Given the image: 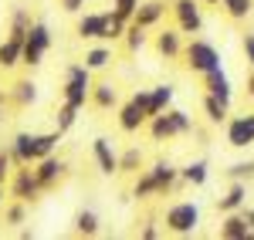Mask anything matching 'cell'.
I'll return each mask as SVG.
<instances>
[{
  "label": "cell",
  "instance_id": "obj_38",
  "mask_svg": "<svg viewBox=\"0 0 254 240\" xmlns=\"http://www.w3.org/2000/svg\"><path fill=\"white\" fill-rule=\"evenodd\" d=\"M139 237H142V240H156V237H159L156 220H142V227H139Z\"/></svg>",
  "mask_w": 254,
  "mask_h": 240
},
{
  "label": "cell",
  "instance_id": "obj_37",
  "mask_svg": "<svg viewBox=\"0 0 254 240\" xmlns=\"http://www.w3.org/2000/svg\"><path fill=\"white\" fill-rule=\"evenodd\" d=\"M85 3H88V0H58L61 10H64V14H75V17H78L81 10H85Z\"/></svg>",
  "mask_w": 254,
  "mask_h": 240
},
{
  "label": "cell",
  "instance_id": "obj_36",
  "mask_svg": "<svg viewBox=\"0 0 254 240\" xmlns=\"http://www.w3.org/2000/svg\"><path fill=\"white\" fill-rule=\"evenodd\" d=\"M10 176H14V159H10V149L3 145L0 149V183H10Z\"/></svg>",
  "mask_w": 254,
  "mask_h": 240
},
{
  "label": "cell",
  "instance_id": "obj_17",
  "mask_svg": "<svg viewBox=\"0 0 254 240\" xmlns=\"http://www.w3.org/2000/svg\"><path fill=\"white\" fill-rule=\"evenodd\" d=\"M166 10H170V3H166V0H142L132 20H136V24H142V27H156L159 20L166 17Z\"/></svg>",
  "mask_w": 254,
  "mask_h": 240
},
{
  "label": "cell",
  "instance_id": "obj_31",
  "mask_svg": "<svg viewBox=\"0 0 254 240\" xmlns=\"http://www.w3.org/2000/svg\"><path fill=\"white\" fill-rule=\"evenodd\" d=\"M31 14L24 10V7H14L10 10V20H7V34H14V38H27V31H31Z\"/></svg>",
  "mask_w": 254,
  "mask_h": 240
},
{
  "label": "cell",
  "instance_id": "obj_28",
  "mask_svg": "<svg viewBox=\"0 0 254 240\" xmlns=\"http://www.w3.org/2000/svg\"><path fill=\"white\" fill-rule=\"evenodd\" d=\"M81 61H85L92 71H105V68L112 64V48H109V44H95V48L85 51V58H81Z\"/></svg>",
  "mask_w": 254,
  "mask_h": 240
},
{
  "label": "cell",
  "instance_id": "obj_35",
  "mask_svg": "<svg viewBox=\"0 0 254 240\" xmlns=\"http://www.w3.org/2000/svg\"><path fill=\"white\" fill-rule=\"evenodd\" d=\"M139 3H142V0H112V10H116V17H122L126 24H132Z\"/></svg>",
  "mask_w": 254,
  "mask_h": 240
},
{
  "label": "cell",
  "instance_id": "obj_16",
  "mask_svg": "<svg viewBox=\"0 0 254 240\" xmlns=\"http://www.w3.org/2000/svg\"><path fill=\"white\" fill-rule=\"evenodd\" d=\"M17 64H24V38L7 34V38L0 41V71H10Z\"/></svg>",
  "mask_w": 254,
  "mask_h": 240
},
{
  "label": "cell",
  "instance_id": "obj_1",
  "mask_svg": "<svg viewBox=\"0 0 254 240\" xmlns=\"http://www.w3.org/2000/svg\"><path fill=\"white\" fill-rule=\"evenodd\" d=\"M58 142H61L58 129H51V132H17L14 139L7 142V149H10L14 166H34L44 156H51L58 149Z\"/></svg>",
  "mask_w": 254,
  "mask_h": 240
},
{
  "label": "cell",
  "instance_id": "obj_34",
  "mask_svg": "<svg viewBox=\"0 0 254 240\" xmlns=\"http://www.w3.org/2000/svg\"><path fill=\"white\" fill-rule=\"evenodd\" d=\"M24 220H27V203H24V200H14V203H7V206H3V223H7V227H14V230H17Z\"/></svg>",
  "mask_w": 254,
  "mask_h": 240
},
{
  "label": "cell",
  "instance_id": "obj_3",
  "mask_svg": "<svg viewBox=\"0 0 254 240\" xmlns=\"http://www.w3.org/2000/svg\"><path fill=\"white\" fill-rule=\"evenodd\" d=\"M149 105H153V92H149V88H136V92L129 95V101H122V105H119V112H116L119 129H122V132H129V136L139 132L146 122L153 119V108H149Z\"/></svg>",
  "mask_w": 254,
  "mask_h": 240
},
{
  "label": "cell",
  "instance_id": "obj_43",
  "mask_svg": "<svg viewBox=\"0 0 254 240\" xmlns=\"http://www.w3.org/2000/svg\"><path fill=\"white\" fill-rule=\"evenodd\" d=\"M3 101H10V95H3V88H0V125H3Z\"/></svg>",
  "mask_w": 254,
  "mask_h": 240
},
{
  "label": "cell",
  "instance_id": "obj_19",
  "mask_svg": "<svg viewBox=\"0 0 254 240\" xmlns=\"http://www.w3.org/2000/svg\"><path fill=\"white\" fill-rule=\"evenodd\" d=\"M203 88H207L210 95H217V98L234 101V85H231V78H227L224 68H217V71H210V75H203Z\"/></svg>",
  "mask_w": 254,
  "mask_h": 240
},
{
  "label": "cell",
  "instance_id": "obj_21",
  "mask_svg": "<svg viewBox=\"0 0 254 240\" xmlns=\"http://www.w3.org/2000/svg\"><path fill=\"white\" fill-rule=\"evenodd\" d=\"M7 95H10V101H14L17 108H31V105L38 101V85H34L31 78H17L14 85H10Z\"/></svg>",
  "mask_w": 254,
  "mask_h": 240
},
{
  "label": "cell",
  "instance_id": "obj_14",
  "mask_svg": "<svg viewBox=\"0 0 254 240\" xmlns=\"http://www.w3.org/2000/svg\"><path fill=\"white\" fill-rule=\"evenodd\" d=\"M153 48H156L159 58L173 61V58H183V31L180 27H166V31H159L156 38H153Z\"/></svg>",
  "mask_w": 254,
  "mask_h": 240
},
{
  "label": "cell",
  "instance_id": "obj_40",
  "mask_svg": "<svg viewBox=\"0 0 254 240\" xmlns=\"http://www.w3.org/2000/svg\"><path fill=\"white\" fill-rule=\"evenodd\" d=\"M244 92H248V98L254 101V68H251V75H248V85H244Z\"/></svg>",
  "mask_w": 254,
  "mask_h": 240
},
{
  "label": "cell",
  "instance_id": "obj_6",
  "mask_svg": "<svg viewBox=\"0 0 254 240\" xmlns=\"http://www.w3.org/2000/svg\"><path fill=\"white\" fill-rule=\"evenodd\" d=\"M183 58H187V68H190L193 75H200V78L220 68V51H217L210 41H203V38L190 41V44L183 48Z\"/></svg>",
  "mask_w": 254,
  "mask_h": 240
},
{
  "label": "cell",
  "instance_id": "obj_30",
  "mask_svg": "<svg viewBox=\"0 0 254 240\" xmlns=\"http://www.w3.org/2000/svg\"><path fill=\"white\" fill-rule=\"evenodd\" d=\"M149 92H153V105H149V108H153V115L166 112V108L173 105V98H176V88H173V85H166V81H163V85H153Z\"/></svg>",
  "mask_w": 254,
  "mask_h": 240
},
{
  "label": "cell",
  "instance_id": "obj_8",
  "mask_svg": "<svg viewBox=\"0 0 254 240\" xmlns=\"http://www.w3.org/2000/svg\"><path fill=\"white\" fill-rule=\"evenodd\" d=\"M7 190H10L14 200H24V203H34L41 193H44L38 173H34V166H14V176H10V183H7Z\"/></svg>",
  "mask_w": 254,
  "mask_h": 240
},
{
  "label": "cell",
  "instance_id": "obj_2",
  "mask_svg": "<svg viewBox=\"0 0 254 240\" xmlns=\"http://www.w3.org/2000/svg\"><path fill=\"white\" fill-rule=\"evenodd\" d=\"M146 129H149V136L153 142H170V139H180V136H190L193 132V119H190V112L187 108H166V112H159L153 119L146 122Z\"/></svg>",
  "mask_w": 254,
  "mask_h": 240
},
{
  "label": "cell",
  "instance_id": "obj_9",
  "mask_svg": "<svg viewBox=\"0 0 254 240\" xmlns=\"http://www.w3.org/2000/svg\"><path fill=\"white\" fill-rule=\"evenodd\" d=\"M170 14H173L176 27L183 34H200L203 31V10H200V0H170Z\"/></svg>",
  "mask_w": 254,
  "mask_h": 240
},
{
  "label": "cell",
  "instance_id": "obj_44",
  "mask_svg": "<svg viewBox=\"0 0 254 240\" xmlns=\"http://www.w3.org/2000/svg\"><path fill=\"white\" fill-rule=\"evenodd\" d=\"M0 210H3V183H0Z\"/></svg>",
  "mask_w": 254,
  "mask_h": 240
},
{
  "label": "cell",
  "instance_id": "obj_4",
  "mask_svg": "<svg viewBox=\"0 0 254 240\" xmlns=\"http://www.w3.org/2000/svg\"><path fill=\"white\" fill-rule=\"evenodd\" d=\"M200 220H203V213H200V206L193 200H176L163 213V227L173 237H193L196 230H200Z\"/></svg>",
  "mask_w": 254,
  "mask_h": 240
},
{
  "label": "cell",
  "instance_id": "obj_5",
  "mask_svg": "<svg viewBox=\"0 0 254 240\" xmlns=\"http://www.w3.org/2000/svg\"><path fill=\"white\" fill-rule=\"evenodd\" d=\"M92 88H95V81H92V68L85 64V61H71L68 68H64V85H61V101H71V105H78L85 108L88 101H92Z\"/></svg>",
  "mask_w": 254,
  "mask_h": 240
},
{
  "label": "cell",
  "instance_id": "obj_26",
  "mask_svg": "<svg viewBox=\"0 0 254 240\" xmlns=\"http://www.w3.org/2000/svg\"><path fill=\"white\" fill-rule=\"evenodd\" d=\"M98 230H102V220H98L95 210H78L75 213V234L78 237H98Z\"/></svg>",
  "mask_w": 254,
  "mask_h": 240
},
{
  "label": "cell",
  "instance_id": "obj_33",
  "mask_svg": "<svg viewBox=\"0 0 254 240\" xmlns=\"http://www.w3.org/2000/svg\"><path fill=\"white\" fill-rule=\"evenodd\" d=\"M224 176L231 183H251L254 180V159H241V162H234V166H227Z\"/></svg>",
  "mask_w": 254,
  "mask_h": 240
},
{
  "label": "cell",
  "instance_id": "obj_42",
  "mask_svg": "<svg viewBox=\"0 0 254 240\" xmlns=\"http://www.w3.org/2000/svg\"><path fill=\"white\" fill-rule=\"evenodd\" d=\"M241 213H244V217H248V223H251V230H254V206H244V210H241Z\"/></svg>",
  "mask_w": 254,
  "mask_h": 240
},
{
  "label": "cell",
  "instance_id": "obj_41",
  "mask_svg": "<svg viewBox=\"0 0 254 240\" xmlns=\"http://www.w3.org/2000/svg\"><path fill=\"white\" fill-rule=\"evenodd\" d=\"M17 237H20V240H31V237H34V230H27V227H17Z\"/></svg>",
  "mask_w": 254,
  "mask_h": 240
},
{
  "label": "cell",
  "instance_id": "obj_27",
  "mask_svg": "<svg viewBox=\"0 0 254 240\" xmlns=\"http://www.w3.org/2000/svg\"><path fill=\"white\" fill-rule=\"evenodd\" d=\"M146 31H149V27H142V24H136V20L126 27L122 44H126V51H129V54H139V51L146 48V41H149V34H146Z\"/></svg>",
  "mask_w": 254,
  "mask_h": 240
},
{
  "label": "cell",
  "instance_id": "obj_15",
  "mask_svg": "<svg viewBox=\"0 0 254 240\" xmlns=\"http://www.w3.org/2000/svg\"><path fill=\"white\" fill-rule=\"evenodd\" d=\"M217 237H224V240H251V223H248V217H244L241 210H234V213H224Z\"/></svg>",
  "mask_w": 254,
  "mask_h": 240
},
{
  "label": "cell",
  "instance_id": "obj_12",
  "mask_svg": "<svg viewBox=\"0 0 254 240\" xmlns=\"http://www.w3.org/2000/svg\"><path fill=\"white\" fill-rule=\"evenodd\" d=\"M105 17H109V10H81L78 20H75V34L81 41H102Z\"/></svg>",
  "mask_w": 254,
  "mask_h": 240
},
{
  "label": "cell",
  "instance_id": "obj_13",
  "mask_svg": "<svg viewBox=\"0 0 254 240\" xmlns=\"http://www.w3.org/2000/svg\"><path fill=\"white\" fill-rule=\"evenodd\" d=\"M92 159H95V169L102 176H116L119 173V152L112 149V142L105 139V136H98L92 142Z\"/></svg>",
  "mask_w": 254,
  "mask_h": 240
},
{
  "label": "cell",
  "instance_id": "obj_18",
  "mask_svg": "<svg viewBox=\"0 0 254 240\" xmlns=\"http://www.w3.org/2000/svg\"><path fill=\"white\" fill-rule=\"evenodd\" d=\"M248 206V183H231V190L224 196H217V210L220 213H234Z\"/></svg>",
  "mask_w": 254,
  "mask_h": 240
},
{
  "label": "cell",
  "instance_id": "obj_20",
  "mask_svg": "<svg viewBox=\"0 0 254 240\" xmlns=\"http://www.w3.org/2000/svg\"><path fill=\"white\" fill-rule=\"evenodd\" d=\"M200 108H203V115H207V122L210 125H224V122L231 119V101L217 98V95H203V101H200Z\"/></svg>",
  "mask_w": 254,
  "mask_h": 240
},
{
  "label": "cell",
  "instance_id": "obj_22",
  "mask_svg": "<svg viewBox=\"0 0 254 240\" xmlns=\"http://www.w3.org/2000/svg\"><path fill=\"white\" fill-rule=\"evenodd\" d=\"M207 176H210L207 159H193V162H187V166H180V180H183V186H203Z\"/></svg>",
  "mask_w": 254,
  "mask_h": 240
},
{
  "label": "cell",
  "instance_id": "obj_46",
  "mask_svg": "<svg viewBox=\"0 0 254 240\" xmlns=\"http://www.w3.org/2000/svg\"><path fill=\"white\" fill-rule=\"evenodd\" d=\"M251 240H254V230H251Z\"/></svg>",
  "mask_w": 254,
  "mask_h": 240
},
{
  "label": "cell",
  "instance_id": "obj_32",
  "mask_svg": "<svg viewBox=\"0 0 254 240\" xmlns=\"http://www.w3.org/2000/svg\"><path fill=\"white\" fill-rule=\"evenodd\" d=\"M220 7L231 20H248L254 10V0H220Z\"/></svg>",
  "mask_w": 254,
  "mask_h": 240
},
{
  "label": "cell",
  "instance_id": "obj_45",
  "mask_svg": "<svg viewBox=\"0 0 254 240\" xmlns=\"http://www.w3.org/2000/svg\"><path fill=\"white\" fill-rule=\"evenodd\" d=\"M200 3H220V0H200Z\"/></svg>",
  "mask_w": 254,
  "mask_h": 240
},
{
  "label": "cell",
  "instance_id": "obj_24",
  "mask_svg": "<svg viewBox=\"0 0 254 240\" xmlns=\"http://www.w3.org/2000/svg\"><path fill=\"white\" fill-rule=\"evenodd\" d=\"M132 196H136L139 203H142V200H153V196H163V193H159L156 176H153L149 169H142V173L136 176V183H132Z\"/></svg>",
  "mask_w": 254,
  "mask_h": 240
},
{
  "label": "cell",
  "instance_id": "obj_11",
  "mask_svg": "<svg viewBox=\"0 0 254 240\" xmlns=\"http://www.w3.org/2000/svg\"><path fill=\"white\" fill-rule=\"evenodd\" d=\"M34 173H38V180H41V190L48 193V190H55V186L68 176V162L51 152V156H44L41 162H34Z\"/></svg>",
  "mask_w": 254,
  "mask_h": 240
},
{
  "label": "cell",
  "instance_id": "obj_23",
  "mask_svg": "<svg viewBox=\"0 0 254 240\" xmlns=\"http://www.w3.org/2000/svg\"><path fill=\"white\" fill-rule=\"evenodd\" d=\"M92 105L102 108V112L119 108V88H116V85H109V81H98L95 88H92Z\"/></svg>",
  "mask_w": 254,
  "mask_h": 240
},
{
  "label": "cell",
  "instance_id": "obj_25",
  "mask_svg": "<svg viewBox=\"0 0 254 240\" xmlns=\"http://www.w3.org/2000/svg\"><path fill=\"white\" fill-rule=\"evenodd\" d=\"M142 149L139 145H129V149H122L119 152V173L122 176H139V169H142Z\"/></svg>",
  "mask_w": 254,
  "mask_h": 240
},
{
  "label": "cell",
  "instance_id": "obj_10",
  "mask_svg": "<svg viewBox=\"0 0 254 240\" xmlns=\"http://www.w3.org/2000/svg\"><path fill=\"white\" fill-rule=\"evenodd\" d=\"M224 139H227L231 149H251L254 145V112L231 115L224 122Z\"/></svg>",
  "mask_w": 254,
  "mask_h": 240
},
{
  "label": "cell",
  "instance_id": "obj_39",
  "mask_svg": "<svg viewBox=\"0 0 254 240\" xmlns=\"http://www.w3.org/2000/svg\"><path fill=\"white\" fill-rule=\"evenodd\" d=\"M244 58H248V64L254 68V31L244 34Z\"/></svg>",
  "mask_w": 254,
  "mask_h": 240
},
{
  "label": "cell",
  "instance_id": "obj_29",
  "mask_svg": "<svg viewBox=\"0 0 254 240\" xmlns=\"http://www.w3.org/2000/svg\"><path fill=\"white\" fill-rule=\"evenodd\" d=\"M78 105H71V101H61V108H58V115H55V129H58L61 136H68L71 129H75V122H78Z\"/></svg>",
  "mask_w": 254,
  "mask_h": 240
},
{
  "label": "cell",
  "instance_id": "obj_7",
  "mask_svg": "<svg viewBox=\"0 0 254 240\" xmlns=\"http://www.w3.org/2000/svg\"><path fill=\"white\" fill-rule=\"evenodd\" d=\"M51 44H55L51 27H48L44 20H34L31 31H27V38H24V64H27V68L44 64V54L51 51Z\"/></svg>",
  "mask_w": 254,
  "mask_h": 240
}]
</instances>
